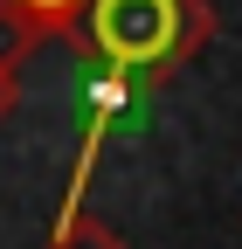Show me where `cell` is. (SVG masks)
Listing matches in <instances>:
<instances>
[{
    "mask_svg": "<svg viewBox=\"0 0 242 249\" xmlns=\"http://www.w3.org/2000/svg\"><path fill=\"white\" fill-rule=\"evenodd\" d=\"M7 7L35 28L42 42H63V35H76V28H83V7H90V0H7Z\"/></svg>",
    "mask_w": 242,
    "mask_h": 249,
    "instance_id": "obj_2",
    "label": "cell"
},
{
    "mask_svg": "<svg viewBox=\"0 0 242 249\" xmlns=\"http://www.w3.org/2000/svg\"><path fill=\"white\" fill-rule=\"evenodd\" d=\"M49 249H132L125 235H118L104 214H69V222H49Z\"/></svg>",
    "mask_w": 242,
    "mask_h": 249,
    "instance_id": "obj_3",
    "label": "cell"
},
{
    "mask_svg": "<svg viewBox=\"0 0 242 249\" xmlns=\"http://www.w3.org/2000/svg\"><path fill=\"white\" fill-rule=\"evenodd\" d=\"M14 97H21V83H14V76H0V118L14 111Z\"/></svg>",
    "mask_w": 242,
    "mask_h": 249,
    "instance_id": "obj_4",
    "label": "cell"
},
{
    "mask_svg": "<svg viewBox=\"0 0 242 249\" xmlns=\"http://www.w3.org/2000/svg\"><path fill=\"white\" fill-rule=\"evenodd\" d=\"M76 35L111 76H166L180 62H194L215 35V7L207 0H90Z\"/></svg>",
    "mask_w": 242,
    "mask_h": 249,
    "instance_id": "obj_1",
    "label": "cell"
}]
</instances>
